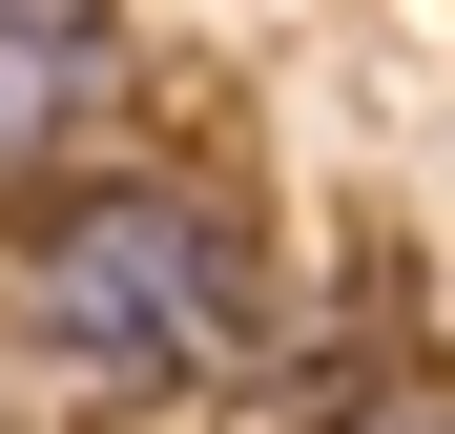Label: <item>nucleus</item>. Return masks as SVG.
<instances>
[{
  "label": "nucleus",
  "mask_w": 455,
  "mask_h": 434,
  "mask_svg": "<svg viewBox=\"0 0 455 434\" xmlns=\"http://www.w3.org/2000/svg\"><path fill=\"white\" fill-rule=\"evenodd\" d=\"M124 83V0H0V186H62Z\"/></svg>",
  "instance_id": "2"
},
{
  "label": "nucleus",
  "mask_w": 455,
  "mask_h": 434,
  "mask_svg": "<svg viewBox=\"0 0 455 434\" xmlns=\"http://www.w3.org/2000/svg\"><path fill=\"white\" fill-rule=\"evenodd\" d=\"M269 311H290V269L249 228V186H207V166L42 186V228H21V351H42V393H84V414L228 393L269 351Z\"/></svg>",
  "instance_id": "1"
},
{
  "label": "nucleus",
  "mask_w": 455,
  "mask_h": 434,
  "mask_svg": "<svg viewBox=\"0 0 455 434\" xmlns=\"http://www.w3.org/2000/svg\"><path fill=\"white\" fill-rule=\"evenodd\" d=\"M331 434H455V373H372V393H352Z\"/></svg>",
  "instance_id": "3"
}]
</instances>
